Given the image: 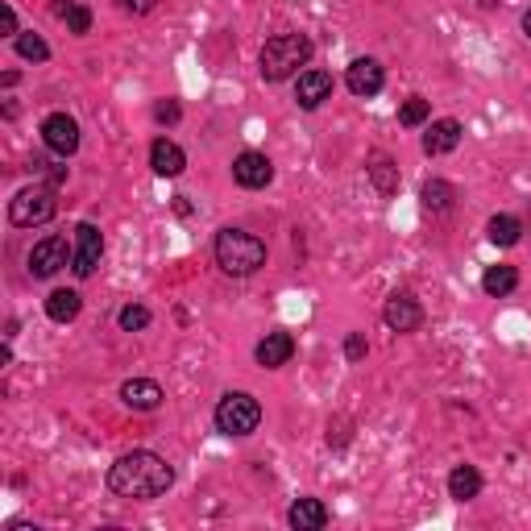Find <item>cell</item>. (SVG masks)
<instances>
[{
  "label": "cell",
  "mask_w": 531,
  "mask_h": 531,
  "mask_svg": "<svg viewBox=\"0 0 531 531\" xmlns=\"http://www.w3.org/2000/svg\"><path fill=\"white\" fill-rule=\"evenodd\" d=\"M175 486V469L166 465L158 453L150 449H137L125 453L113 469H108V490L121 494V498H137V502H150L158 494H166Z\"/></svg>",
  "instance_id": "cell-1"
},
{
  "label": "cell",
  "mask_w": 531,
  "mask_h": 531,
  "mask_svg": "<svg viewBox=\"0 0 531 531\" xmlns=\"http://www.w3.org/2000/svg\"><path fill=\"white\" fill-rule=\"evenodd\" d=\"M212 249H216V266L233 278H245L258 266H266V241L245 229H220Z\"/></svg>",
  "instance_id": "cell-2"
},
{
  "label": "cell",
  "mask_w": 531,
  "mask_h": 531,
  "mask_svg": "<svg viewBox=\"0 0 531 531\" xmlns=\"http://www.w3.org/2000/svg\"><path fill=\"white\" fill-rule=\"evenodd\" d=\"M307 59H312V42L303 34H274L262 46V79L283 83V79L299 75V67H307Z\"/></svg>",
  "instance_id": "cell-3"
},
{
  "label": "cell",
  "mask_w": 531,
  "mask_h": 531,
  "mask_svg": "<svg viewBox=\"0 0 531 531\" xmlns=\"http://www.w3.org/2000/svg\"><path fill=\"white\" fill-rule=\"evenodd\" d=\"M258 424H262V407L254 395H245V390H229V395L216 403V428L225 436H249V432H258Z\"/></svg>",
  "instance_id": "cell-4"
},
{
  "label": "cell",
  "mask_w": 531,
  "mask_h": 531,
  "mask_svg": "<svg viewBox=\"0 0 531 531\" xmlns=\"http://www.w3.org/2000/svg\"><path fill=\"white\" fill-rule=\"evenodd\" d=\"M54 191L50 187H42V183H34V187H25V191H17L13 200H9V220L17 229H34V225H46V220H54Z\"/></svg>",
  "instance_id": "cell-5"
},
{
  "label": "cell",
  "mask_w": 531,
  "mask_h": 531,
  "mask_svg": "<svg viewBox=\"0 0 531 531\" xmlns=\"http://www.w3.org/2000/svg\"><path fill=\"white\" fill-rule=\"evenodd\" d=\"M104 258V233L92 225V220H83V225H75V258H71V270L79 278H92L96 266Z\"/></svg>",
  "instance_id": "cell-6"
},
{
  "label": "cell",
  "mask_w": 531,
  "mask_h": 531,
  "mask_svg": "<svg viewBox=\"0 0 531 531\" xmlns=\"http://www.w3.org/2000/svg\"><path fill=\"white\" fill-rule=\"evenodd\" d=\"M71 258H75V254H71L67 237H42V241L30 249V274H34V278H54Z\"/></svg>",
  "instance_id": "cell-7"
},
{
  "label": "cell",
  "mask_w": 531,
  "mask_h": 531,
  "mask_svg": "<svg viewBox=\"0 0 531 531\" xmlns=\"http://www.w3.org/2000/svg\"><path fill=\"white\" fill-rule=\"evenodd\" d=\"M42 142H46V150H54L59 158H71L79 150V125L67 113H50L42 121Z\"/></svg>",
  "instance_id": "cell-8"
},
{
  "label": "cell",
  "mask_w": 531,
  "mask_h": 531,
  "mask_svg": "<svg viewBox=\"0 0 531 531\" xmlns=\"http://www.w3.org/2000/svg\"><path fill=\"white\" fill-rule=\"evenodd\" d=\"M233 179H237L245 191H262V187H270V179H274V166H270L266 154L245 150V154H237V162H233Z\"/></svg>",
  "instance_id": "cell-9"
},
{
  "label": "cell",
  "mask_w": 531,
  "mask_h": 531,
  "mask_svg": "<svg viewBox=\"0 0 531 531\" xmlns=\"http://www.w3.org/2000/svg\"><path fill=\"white\" fill-rule=\"evenodd\" d=\"M386 324H390V332H415L419 324H424V307H419L407 291H395L386 299Z\"/></svg>",
  "instance_id": "cell-10"
},
{
  "label": "cell",
  "mask_w": 531,
  "mask_h": 531,
  "mask_svg": "<svg viewBox=\"0 0 531 531\" xmlns=\"http://www.w3.org/2000/svg\"><path fill=\"white\" fill-rule=\"evenodd\" d=\"M345 83H349V92H353V96L370 100V96H378V92H382L386 75H382V67H378L374 59H353V63H349V71H345Z\"/></svg>",
  "instance_id": "cell-11"
},
{
  "label": "cell",
  "mask_w": 531,
  "mask_h": 531,
  "mask_svg": "<svg viewBox=\"0 0 531 531\" xmlns=\"http://www.w3.org/2000/svg\"><path fill=\"white\" fill-rule=\"evenodd\" d=\"M332 96V75L328 71H299V79H295V100H299V108H307V113H312V108H320L324 100Z\"/></svg>",
  "instance_id": "cell-12"
},
{
  "label": "cell",
  "mask_w": 531,
  "mask_h": 531,
  "mask_svg": "<svg viewBox=\"0 0 531 531\" xmlns=\"http://www.w3.org/2000/svg\"><path fill=\"white\" fill-rule=\"evenodd\" d=\"M461 146V125L453 117H444V121H432V129L424 133V154L428 158H440V154H453Z\"/></svg>",
  "instance_id": "cell-13"
},
{
  "label": "cell",
  "mask_w": 531,
  "mask_h": 531,
  "mask_svg": "<svg viewBox=\"0 0 531 531\" xmlns=\"http://www.w3.org/2000/svg\"><path fill=\"white\" fill-rule=\"evenodd\" d=\"M121 399L133 407V411H158L162 407V386L154 382V378H129L125 386H121Z\"/></svg>",
  "instance_id": "cell-14"
},
{
  "label": "cell",
  "mask_w": 531,
  "mask_h": 531,
  "mask_svg": "<svg viewBox=\"0 0 531 531\" xmlns=\"http://www.w3.org/2000/svg\"><path fill=\"white\" fill-rule=\"evenodd\" d=\"M291 353H295V341H291V332H266V341L254 349V357H258V366H266V370H278V366H287L291 361Z\"/></svg>",
  "instance_id": "cell-15"
},
{
  "label": "cell",
  "mask_w": 531,
  "mask_h": 531,
  "mask_svg": "<svg viewBox=\"0 0 531 531\" xmlns=\"http://www.w3.org/2000/svg\"><path fill=\"white\" fill-rule=\"evenodd\" d=\"M150 166H154V175H162V179H175V175H183L187 154H183L175 142H166V137H158V142L150 146Z\"/></svg>",
  "instance_id": "cell-16"
},
{
  "label": "cell",
  "mask_w": 531,
  "mask_h": 531,
  "mask_svg": "<svg viewBox=\"0 0 531 531\" xmlns=\"http://www.w3.org/2000/svg\"><path fill=\"white\" fill-rule=\"evenodd\" d=\"M287 523L295 531H320L328 523V507H324L320 498H299L295 507H291V515H287Z\"/></svg>",
  "instance_id": "cell-17"
},
{
  "label": "cell",
  "mask_w": 531,
  "mask_h": 531,
  "mask_svg": "<svg viewBox=\"0 0 531 531\" xmlns=\"http://www.w3.org/2000/svg\"><path fill=\"white\" fill-rule=\"evenodd\" d=\"M449 494H453L457 502L478 498V494H482V473H478V465H457V469L449 473Z\"/></svg>",
  "instance_id": "cell-18"
},
{
  "label": "cell",
  "mask_w": 531,
  "mask_h": 531,
  "mask_svg": "<svg viewBox=\"0 0 531 531\" xmlns=\"http://www.w3.org/2000/svg\"><path fill=\"white\" fill-rule=\"evenodd\" d=\"M366 171H370V183H374L378 195H395V191H399V166L390 162L386 154H374Z\"/></svg>",
  "instance_id": "cell-19"
},
{
  "label": "cell",
  "mask_w": 531,
  "mask_h": 531,
  "mask_svg": "<svg viewBox=\"0 0 531 531\" xmlns=\"http://www.w3.org/2000/svg\"><path fill=\"white\" fill-rule=\"evenodd\" d=\"M79 307H83L79 291H50V299H46V316H50L54 324H71V320L79 316Z\"/></svg>",
  "instance_id": "cell-20"
},
{
  "label": "cell",
  "mask_w": 531,
  "mask_h": 531,
  "mask_svg": "<svg viewBox=\"0 0 531 531\" xmlns=\"http://www.w3.org/2000/svg\"><path fill=\"white\" fill-rule=\"evenodd\" d=\"M419 200H424L428 212H449L453 200H457V191H453V183H444V179H428L424 191H419Z\"/></svg>",
  "instance_id": "cell-21"
},
{
  "label": "cell",
  "mask_w": 531,
  "mask_h": 531,
  "mask_svg": "<svg viewBox=\"0 0 531 531\" xmlns=\"http://www.w3.org/2000/svg\"><path fill=\"white\" fill-rule=\"evenodd\" d=\"M519 287V270L515 266H490L482 274V291L486 295H511Z\"/></svg>",
  "instance_id": "cell-22"
},
{
  "label": "cell",
  "mask_w": 531,
  "mask_h": 531,
  "mask_svg": "<svg viewBox=\"0 0 531 531\" xmlns=\"http://www.w3.org/2000/svg\"><path fill=\"white\" fill-rule=\"evenodd\" d=\"M519 237H523V225H519L515 216L502 212V216H494V220H490V241H494V245L507 249V245H519Z\"/></svg>",
  "instance_id": "cell-23"
},
{
  "label": "cell",
  "mask_w": 531,
  "mask_h": 531,
  "mask_svg": "<svg viewBox=\"0 0 531 531\" xmlns=\"http://www.w3.org/2000/svg\"><path fill=\"white\" fill-rule=\"evenodd\" d=\"M54 13L67 17V30L71 34H88L92 30V9L88 5H54Z\"/></svg>",
  "instance_id": "cell-24"
},
{
  "label": "cell",
  "mask_w": 531,
  "mask_h": 531,
  "mask_svg": "<svg viewBox=\"0 0 531 531\" xmlns=\"http://www.w3.org/2000/svg\"><path fill=\"white\" fill-rule=\"evenodd\" d=\"M17 54L30 63H46L50 59V46L38 38V34H17Z\"/></svg>",
  "instance_id": "cell-25"
},
{
  "label": "cell",
  "mask_w": 531,
  "mask_h": 531,
  "mask_svg": "<svg viewBox=\"0 0 531 531\" xmlns=\"http://www.w3.org/2000/svg\"><path fill=\"white\" fill-rule=\"evenodd\" d=\"M399 121H403L407 129L424 125V121H428V100H424V96H411V100H403V108H399Z\"/></svg>",
  "instance_id": "cell-26"
},
{
  "label": "cell",
  "mask_w": 531,
  "mask_h": 531,
  "mask_svg": "<svg viewBox=\"0 0 531 531\" xmlns=\"http://www.w3.org/2000/svg\"><path fill=\"white\" fill-rule=\"evenodd\" d=\"M121 328L125 332H142V328H150V312H146V307L142 303H129V307H121Z\"/></svg>",
  "instance_id": "cell-27"
},
{
  "label": "cell",
  "mask_w": 531,
  "mask_h": 531,
  "mask_svg": "<svg viewBox=\"0 0 531 531\" xmlns=\"http://www.w3.org/2000/svg\"><path fill=\"white\" fill-rule=\"evenodd\" d=\"M366 349H370V345H366V337H361V332H353V337L345 341V357H349V361H361V357H366Z\"/></svg>",
  "instance_id": "cell-28"
},
{
  "label": "cell",
  "mask_w": 531,
  "mask_h": 531,
  "mask_svg": "<svg viewBox=\"0 0 531 531\" xmlns=\"http://www.w3.org/2000/svg\"><path fill=\"white\" fill-rule=\"evenodd\" d=\"M154 117L166 121V125H175V121H179V104H175V100H162V104L154 108Z\"/></svg>",
  "instance_id": "cell-29"
},
{
  "label": "cell",
  "mask_w": 531,
  "mask_h": 531,
  "mask_svg": "<svg viewBox=\"0 0 531 531\" xmlns=\"http://www.w3.org/2000/svg\"><path fill=\"white\" fill-rule=\"evenodd\" d=\"M117 5H121L125 13H150V9H154V0H117Z\"/></svg>",
  "instance_id": "cell-30"
},
{
  "label": "cell",
  "mask_w": 531,
  "mask_h": 531,
  "mask_svg": "<svg viewBox=\"0 0 531 531\" xmlns=\"http://www.w3.org/2000/svg\"><path fill=\"white\" fill-rule=\"evenodd\" d=\"M0 21H5V34H9V38H17V13H13V5L0 9Z\"/></svg>",
  "instance_id": "cell-31"
},
{
  "label": "cell",
  "mask_w": 531,
  "mask_h": 531,
  "mask_svg": "<svg viewBox=\"0 0 531 531\" xmlns=\"http://www.w3.org/2000/svg\"><path fill=\"white\" fill-rule=\"evenodd\" d=\"M523 34H527V38H531V9H527V13H523Z\"/></svg>",
  "instance_id": "cell-32"
}]
</instances>
